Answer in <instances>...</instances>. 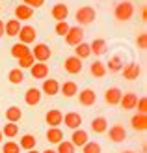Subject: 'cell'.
<instances>
[{"mask_svg": "<svg viewBox=\"0 0 147 153\" xmlns=\"http://www.w3.org/2000/svg\"><path fill=\"white\" fill-rule=\"evenodd\" d=\"M76 22L78 25H91V22L95 21V17H97V11L93 10L91 6H84V7H80V10H76Z\"/></svg>", "mask_w": 147, "mask_h": 153, "instance_id": "obj_1", "label": "cell"}, {"mask_svg": "<svg viewBox=\"0 0 147 153\" xmlns=\"http://www.w3.org/2000/svg\"><path fill=\"white\" fill-rule=\"evenodd\" d=\"M132 13H134V6L130 4V2H121L115 6V10H114V17L121 21V22H125L129 21L130 17H132Z\"/></svg>", "mask_w": 147, "mask_h": 153, "instance_id": "obj_2", "label": "cell"}, {"mask_svg": "<svg viewBox=\"0 0 147 153\" xmlns=\"http://www.w3.org/2000/svg\"><path fill=\"white\" fill-rule=\"evenodd\" d=\"M30 52H32V56H34L35 62H43V64L52 56L50 47H49V45H45V43H37L35 47H34V51H30Z\"/></svg>", "mask_w": 147, "mask_h": 153, "instance_id": "obj_3", "label": "cell"}, {"mask_svg": "<svg viewBox=\"0 0 147 153\" xmlns=\"http://www.w3.org/2000/svg\"><path fill=\"white\" fill-rule=\"evenodd\" d=\"M19 43H24V45H30V43H34L35 41V37H37V32H35V28L34 26H30V25H24V26H21L19 30Z\"/></svg>", "mask_w": 147, "mask_h": 153, "instance_id": "obj_4", "label": "cell"}, {"mask_svg": "<svg viewBox=\"0 0 147 153\" xmlns=\"http://www.w3.org/2000/svg\"><path fill=\"white\" fill-rule=\"evenodd\" d=\"M82 39H84L82 26H71V28H69V32L65 34V43L67 45H73V47H76L78 43H82Z\"/></svg>", "mask_w": 147, "mask_h": 153, "instance_id": "obj_5", "label": "cell"}, {"mask_svg": "<svg viewBox=\"0 0 147 153\" xmlns=\"http://www.w3.org/2000/svg\"><path fill=\"white\" fill-rule=\"evenodd\" d=\"M64 67H65V71L69 73V75H78L80 71H82V60L80 58H76L75 54L73 56H69L65 62H64Z\"/></svg>", "mask_w": 147, "mask_h": 153, "instance_id": "obj_6", "label": "cell"}, {"mask_svg": "<svg viewBox=\"0 0 147 153\" xmlns=\"http://www.w3.org/2000/svg\"><path fill=\"white\" fill-rule=\"evenodd\" d=\"M95 101H97V94L91 88H84L78 94V103L82 106H91V105H95Z\"/></svg>", "mask_w": 147, "mask_h": 153, "instance_id": "obj_7", "label": "cell"}, {"mask_svg": "<svg viewBox=\"0 0 147 153\" xmlns=\"http://www.w3.org/2000/svg\"><path fill=\"white\" fill-rule=\"evenodd\" d=\"M61 123H65L69 129H80V125H82V116L78 112H67L65 116H64V121Z\"/></svg>", "mask_w": 147, "mask_h": 153, "instance_id": "obj_8", "label": "cell"}, {"mask_svg": "<svg viewBox=\"0 0 147 153\" xmlns=\"http://www.w3.org/2000/svg\"><path fill=\"white\" fill-rule=\"evenodd\" d=\"M45 121H47L49 127H58L61 121H64V114H61L58 108H50L47 114H45Z\"/></svg>", "mask_w": 147, "mask_h": 153, "instance_id": "obj_9", "label": "cell"}, {"mask_svg": "<svg viewBox=\"0 0 147 153\" xmlns=\"http://www.w3.org/2000/svg\"><path fill=\"white\" fill-rule=\"evenodd\" d=\"M140 73H142V67L136 62H130L123 67V76H125L127 80H136L138 76H140Z\"/></svg>", "mask_w": 147, "mask_h": 153, "instance_id": "obj_10", "label": "cell"}, {"mask_svg": "<svg viewBox=\"0 0 147 153\" xmlns=\"http://www.w3.org/2000/svg\"><path fill=\"white\" fill-rule=\"evenodd\" d=\"M30 71H32V76L34 79H39V80H45L49 76V65L43 64V62H37L30 67Z\"/></svg>", "mask_w": 147, "mask_h": 153, "instance_id": "obj_11", "label": "cell"}, {"mask_svg": "<svg viewBox=\"0 0 147 153\" xmlns=\"http://www.w3.org/2000/svg\"><path fill=\"white\" fill-rule=\"evenodd\" d=\"M41 91H43L45 95H49V97L56 95L58 91H60L58 80H54V79H45V80H43V86H41Z\"/></svg>", "mask_w": 147, "mask_h": 153, "instance_id": "obj_12", "label": "cell"}, {"mask_svg": "<svg viewBox=\"0 0 147 153\" xmlns=\"http://www.w3.org/2000/svg\"><path fill=\"white\" fill-rule=\"evenodd\" d=\"M69 142H71L75 148H82L86 142H89V140H88V133L82 131V129H75L73 134H71V140H69Z\"/></svg>", "mask_w": 147, "mask_h": 153, "instance_id": "obj_13", "label": "cell"}, {"mask_svg": "<svg viewBox=\"0 0 147 153\" xmlns=\"http://www.w3.org/2000/svg\"><path fill=\"white\" fill-rule=\"evenodd\" d=\"M52 19H56L58 22L60 21H65L67 19V15H69V7H67V4H64V2H60V4H54V7H52Z\"/></svg>", "mask_w": 147, "mask_h": 153, "instance_id": "obj_14", "label": "cell"}, {"mask_svg": "<svg viewBox=\"0 0 147 153\" xmlns=\"http://www.w3.org/2000/svg\"><path fill=\"white\" fill-rule=\"evenodd\" d=\"M32 15H34V10L26 4H19L15 7V19L17 21H28V19H32Z\"/></svg>", "mask_w": 147, "mask_h": 153, "instance_id": "obj_15", "label": "cell"}, {"mask_svg": "<svg viewBox=\"0 0 147 153\" xmlns=\"http://www.w3.org/2000/svg\"><path fill=\"white\" fill-rule=\"evenodd\" d=\"M108 136H110L112 142H123L127 138V131L123 125H114L110 127V131H108Z\"/></svg>", "mask_w": 147, "mask_h": 153, "instance_id": "obj_16", "label": "cell"}, {"mask_svg": "<svg viewBox=\"0 0 147 153\" xmlns=\"http://www.w3.org/2000/svg\"><path fill=\"white\" fill-rule=\"evenodd\" d=\"M24 101H26V105H30V106L39 105V101H41V90H37V88H28L26 94H24Z\"/></svg>", "mask_w": 147, "mask_h": 153, "instance_id": "obj_17", "label": "cell"}, {"mask_svg": "<svg viewBox=\"0 0 147 153\" xmlns=\"http://www.w3.org/2000/svg\"><path fill=\"white\" fill-rule=\"evenodd\" d=\"M136 103H138V95L136 94H123L121 95V101H119V105H121L123 110H132V108H136Z\"/></svg>", "mask_w": 147, "mask_h": 153, "instance_id": "obj_18", "label": "cell"}, {"mask_svg": "<svg viewBox=\"0 0 147 153\" xmlns=\"http://www.w3.org/2000/svg\"><path fill=\"white\" fill-rule=\"evenodd\" d=\"M121 95H123V91H121L119 88H108L106 94H104V101H106L108 105H119Z\"/></svg>", "mask_w": 147, "mask_h": 153, "instance_id": "obj_19", "label": "cell"}, {"mask_svg": "<svg viewBox=\"0 0 147 153\" xmlns=\"http://www.w3.org/2000/svg\"><path fill=\"white\" fill-rule=\"evenodd\" d=\"M21 21H17V19H10L7 22H4V34L6 36H10V37H15L19 34V30H21Z\"/></svg>", "mask_w": 147, "mask_h": 153, "instance_id": "obj_20", "label": "cell"}, {"mask_svg": "<svg viewBox=\"0 0 147 153\" xmlns=\"http://www.w3.org/2000/svg\"><path fill=\"white\" fill-rule=\"evenodd\" d=\"M130 125H132L134 131H145L147 129V118L145 114H134L130 118Z\"/></svg>", "mask_w": 147, "mask_h": 153, "instance_id": "obj_21", "label": "cell"}, {"mask_svg": "<svg viewBox=\"0 0 147 153\" xmlns=\"http://www.w3.org/2000/svg\"><path fill=\"white\" fill-rule=\"evenodd\" d=\"M60 91H61L64 97H75L76 94H78V86H76L73 80H67V82H64L60 86Z\"/></svg>", "mask_w": 147, "mask_h": 153, "instance_id": "obj_22", "label": "cell"}, {"mask_svg": "<svg viewBox=\"0 0 147 153\" xmlns=\"http://www.w3.org/2000/svg\"><path fill=\"white\" fill-rule=\"evenodd\" d=\"M106 49H108V45H106V41L103 39V37H99V39H93V41L89 43V51L93 52V54H97V56L104 54Z\"/></svg>", "mask_w": 147, "mask_h": 153, "instance_id": "obj_23", "label": "cell"}, {"mask_svg": "<svg viewBox=\"0 0 147 153\" xmlns=\"http://www.w3.org/2000/svg\"><path fill=\"white\" fill-rule=\"evenodd\" d=\"M106 129H108V121H106V118L99 116V118H93V120H91V131H93L95 134L104 133Z\"/></svg>", "mask_w": 147, "mask_h": 153, "instance_id": "obj_24", "label": "cell"}, {"mask_svg": "<svg viewBox=\"0 0 147 153\" xmlns=\"http://www.w3.org/2000/svg\"><path fill=\"white\" fill-rule=\"evenodd\" d=\"M35 144H37V140H35L34 134H24V136L19 140V148L30 151V149H35Z\"/></svg>", "mask_w": 147, "mask_h": 153, "instance_id": "obj_25", "label": "cell"}, {"mask_svg": "<svg viewBox=\"0 0 147 153\" xmlns=\"http://www.w3.org/2000/svg\"><path fill=\"white\" fill-rule=\"evenodd\" d=\"M30 54V49H28V45L24 43H15L13 47H11V56L13 58H22V56H28Z\"/></svg>", "mask_w": 147, "mask_h": 153, "instance_id": "obj_26", "label": "cell"}, {"mask_svg": "<svg viewBox=\"0 0 147 153\" xmlns=\"http://www.w3.org/2000/svg\"><path fill=\"white\" fill-rule=\"evenodd\" d=\"M21 118H22V110L19 106H10V108L6 110V120L10 121V123H17Z\"/></svg>", "mask_w": 147, "mask_h": 153, "instance_id": "obj_27", "label": "cell"}, {"mask_svg": "<svg viewBox=\"0 0 147 153\" xmlns=\"http://www.w3.org/2000/svg\"><path fill=\"white\" fill-rule=\"evenodd\" d=\"M106 67V71H112V73H117V71H121L123 69V60H121V56H112L110 60H108V65H104Z\"/></svg>", "mask_w": 147, "mask_h": 153, "instance_id": "obj_28", "label": "cell"}, {"mask_svg": "<svg viewBox=\"0 0 147 153\" xmlns=\"http://www.w3.org/2000/svg\"><path fill=\"white\" fill-rule=\"evenodd\" d=\"M47 140L50 144H60L61 140H64V133H61L58 127H50L47 131Z\"/></svg>", "mask_w": 147, "mask_h": 153, "instance_id": "obj_29", "label": "cell"}, {"mask_svg": "<svg viewBox=\"0 0 147 153\" xmlns=\"http://www.w3.org/2000/svg\"><path fill=\"white\" fill-rule=\"evenodd\" d=\"M89 71H91V75H93L95 79H103V76L106 75V67H104L103 62H93L89 65Z\"/></svg>", "mask_w": 147, "mask_h": 153, "instance_id": "obj_30", "label": "cell"}, {"mask_svg": "<svg viewBox=\"0 0 147 153\" xmlns=\"http://www.w3.org/2000/svg\"><path fill=\"white\" fill-rule=\"evenodd\" d=\"M91 54V51H89V45L88 43H78V45H76V47H75V56L76 58H80V60H84V58H88Z\"/></svg>", "mask_w": 147, "mask_h": 153, "instance_id": "obj_31", "label": "cell"}, {"mask_svg": "<svg viewBox=\"0 0 147 153\" xmlns=\"http://www.w3.org/2000/svg\"><path fill=\"white\" fill-rule=\"evenodd\" d=\"M7 79H10L11 84H21L22 80H24V73H22V69L15 67V69H11L10 73H7Z\"/></svg>", "mask_w": 147, "mask_h": 153, "instance_id": "obj_32", "label": "cell"}, {"mask_svg": "<svg viewBox=\"0 0 147 153\" xmlns=\"http://www.w3.org/2000/svg\"><path fill=\"white\" fill-rule=\"evenodd\" d=\"M2 134L6 136V138H15V136L19 134V125L17 123H7L4 125V131H2Z\"/></svg>", "mask_w": 147, "mask_h": 153, "instance_id": "obj_33", "label": "cell"}, {"mask_svg": "<svg viewBox=\"0 0 147 153\" xmlns=\"http://www.w3.org/2000/svg\"><path fill=\"white\" fill-rule=\"evenodd\" d=\"M34 56H32V52H30L28 56H22V58H19V69H30V67L34 65Z\"/></svg>", "mask_w": 147, "mask_h": 153, "instance_id": "obj_34", "label": "cell"}, {"mask_svg": "<svg viewBox=\"0 0 147 153\" xmlns=\"http://www.w3.org/2000/svg\"><path fill=\"white\" fill-rule=\"evenodd\" d=\"M82 153H100V144L99 142H86L82 146Z\"/></svg>", "mask_w": 147, "mask_h": 153, "instance_id": "obj_35", "label": "cell"}, {"mask_svg": "<svg viewBox=\"0 0 147 153\" xmlns=\"http://www.w3.org/2000/svg\"><path fill=\"white\" fill-rule=\"evenodd\" d=\"M58 146V149H56V153H75V146L71 142H65V140H61L60 144H56Z\"/></svg>", "mask_w": 147, "mask_h": 153, "instance_id": "obj_36", "label": "cell"}, {"mask_svg": "<svg viewBox=\"0 0 147 153\" xmlns=\"http://www.w3.org/2000/svg\"><path fill=\"white\" fill-rule=\"evenodd\" d=\"M69 28H71V26L67 25V21H60V22H56V26H54V32H56L58 36L65 37V34L69 32Z\"/></svg>", "mask_w": 147, "mask_h": 153, "instance_id": "obj_37", "label": "cell"}, {"mask_svg": "<svg viewBox=\"0 0 147 153\" xmlns=\"http://www.w3.org/2000/svg\"><path fill=\"white\" fill-rule=\"evenodd\" d=\"M19 151H21L19 144H17V142H13V140L6 142V144H4V148H2V153H19Z\"/></svg>", "mask_w": 147, "mask_h": 153, "instance_id": "obj_38", "label": "cell"}, {"mask_svg": "<svg viewBox=\"0 0 147 153\" xmlns=\"http://www.w3.org/2000/svg\"><path fill=\"white\" fill-rule=\"evenodd\" d=\"M136 108H138V114H145V112H147V99H145V97H140V99H138Z\"/></svg>", "mask_w": 147, "mask_h": 153, "instance_id": "obj_39", "label": "cell"}, {"mask_svg": "<svg viewBox=\"0 0 147 153\" xmlns=\"http://www.w3.org/2000/svg\"><path fill=\"white\" fill-rule=\"evenodd\" d=\"M136 45H138L142 51H145V49H147V34H140V36H138V37H136Z\"/></svg>", "mask_w": 147, "mask_h": 153, "instance_id": "obj_40", "label": "cell"}, {"mask_svg": "<svg viewBox=\"0 0 147 153\" xmlns=\"http://www.w3.org/2000/svg\"><path fill=\"white\" fill-rule=\"evenodd\" d=\"M26 6H30L32 10H35V7H41L43 4H45V0H22Z\"/></svg>", "mask_w": 147, "mask_h": 153, "instance_id": "obj_41", "label": "cell"}, {"mask_svg": "<svg viewBox=\"0 0 147 153\" xmlns=\"http://www.w3.org/2000/svg\"><path fill=\"white\" fill-rule=\"evenodd\" d=\"M140 15H142V21L145 22V21H147V7H145V6H143L142 10H140Z\"/></svg>", "mask_w": 147, "mask_h": 153, "instance_id": "obj_42", "label": "cell"}, {"mask_svg": "<svg viewBox=\"0 0 147 153\" xmlns=\"http://www.w3.org/2000/svg\"><path fill=\"white\" fill-rule=\"evenodd\" d=\"M2 36H4V21L0 19V37H2Z\"/></svg>", "mask_w": 147, "mask_h": 153, "instance_id": "obj_43", "label": "cell"}, {"mask_svg": "<svg viewBox=\"0 0 147 153\" xmlns=\"http://www.w3.org/2000/svg\"><path fill=\"white\" fill-rule=\"evenodd\" d=\"M41 153H56L54 149H45V151H41Z\"/></svg>", "mask_w": 147, "mask_h": 153, "instance_id": "obj_44", "label": "cell"}, {"mask_svg": "<svg viewBox=\"0 0 147 153\" xmlns=\"http://www.w3.org/2000/svg\"><path fill=\"white\" fill-rule=\"evenodd\" d=\"M2 138H4V134H2V131H0V144H2Z\"/></svg>", "mask_w": 147, "mask_h": 153, "instance_id": "obj_45", "label": "cell"}, {"mask_svg": "<svg viewBox=\"0 0 147 153\" xmlns=\"http://www.w3.org/2000/svg\"><path fill=\"white\" fill-rule=\"evenodd\" d=\"M28 153H39V151H35V149H30V151H28Z\"/></svg>", "mask_w": 147, "mask_h": 153, "instance_id": "obj_46", "label": "cell"}, {"mask_svg": "<svg viewBox=\"0 0 147 153\" xmlns=\"http://www.w3.org/2000/svg\"><path fill=\"white\" fill-rule=\"evenodd\" d=\"M123 153H134V151H123Z\"/></svg>", "mask_w": 147, "mask_h": 153, "instance_id": "obj_47", "label": "cell"}]
</instances>
